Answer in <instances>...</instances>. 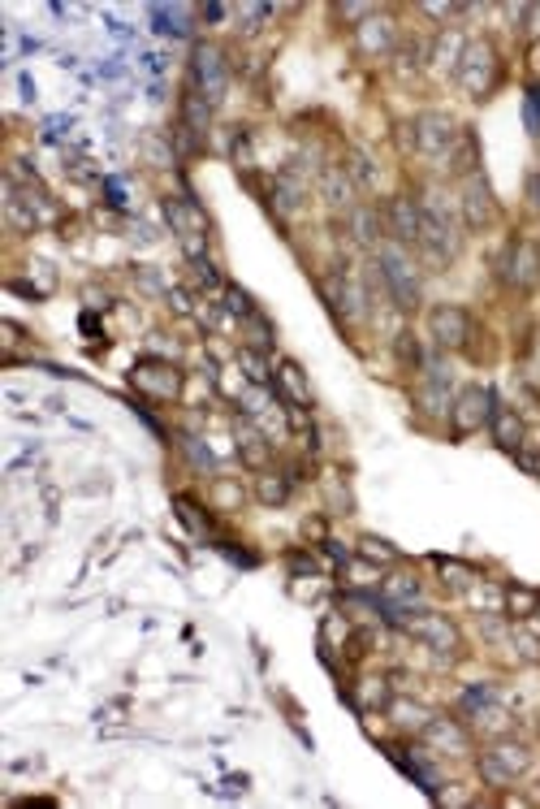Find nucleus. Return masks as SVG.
<instances>
[{"label": "nucleus", "instance_id": "1", "mask_svg": "<svg viewBox=\"0 0 540 809\" xmlns=\"http://www.w3.org/2000/svg\"><path fill=\"white\" fill-rule=\"evenodd\" d=\"M376 268H381V282H385L389 299L402 307V312H415L419 307V273L415 264L407 260V251L398 242H385L381 256H376Z\"/></svg>", "mask_w": 540, "mask_h": 809}, {"label": "nucleus", "instance_id": "2", "mask_svg": "<svg viewBox=\"0 0 540 809\" xmlns=\"http://www.w3.org/2000/svg\"><path fill=\"white\" fill-rule=\"evenodd\" d=\"M458 83H463V91H467L472 100H484V95L493 91V83H497V52H493V44H484V40L467 44L463 61H458Z\"/></svg>", "mask_w": 540, "mask_h": 809}, {"label": "nucleus", "instance_id": "3", "mask_svg": "<svg viewBox=\"0 0 540 809\" xmlns=\"http://www.w3.org/2000/svg\"><path fill=\"white\" fill-rule=\"evenodd\" d=\"M191 87L208 100V105H220V95L230 87V69H225V57H220V48L212 44H199L191 57Z\"/></svg>", "mask_w": 540, "mask_h": 809}, {"label": "nucleus", "instance_id": "4", "mask_svg": "<svg viewBox=\"0 0 540 809\" xmlns=\"http://www.w3.org/2000/svg\"><path fill=\"white\" fill-rule=\"evenodd\" d=\"M165 217L177 230V239L186 242L194 260H203V242H208V217L194 208L191 199H165Z\"/></svg>", "mask_w": 540, "mask_h": 809}, {"label": "nucleus", "instance_id": "5", "mask_svg": "<svg viewBox=\"0 0 540 809\" xmlns=\"http://www.w3.org/2000/svg\"><path fill=\"white\" fill-rule=\"evenodd\" d=\"M428 333L436 347L458 350V347H467V338H472V316L458 304H436L428 312Z\"/></svg>", "mask_w": 540, "mask_h": 809}, {"label": "nucleus", "instance_id": "6", "mask_svg": "<svg viewBox=\"0 0 540 809\" xmlns=\"http://www.w3.org/2000/svg\"><path fill=\"white\" fill-rule=\"evenodd\" d=\"M527 766H532V753H527L523 744H497V749H489V753L480 758V775H484L489 784L506 787V784H515Z\"/></svg>", "mask_w": 540, "mask_h": 809}, {"label": "nucleus", "instance_id": "7", "mask_svg": "<svg viewBox=\"0 0 540 809\" xmlns=\"http://www.w3.org/2000/svg\"><path fill=\"white\" fill-rule=\"evenodd\" d=\"M493 394L489 390H480V386H467V390H458V398H454V429L458 433H475V429H484L489 420H493Z\"/></svg>", "mask_w": 540, "mask_h": 809}, {"label": "nucleus", "instance_id": "8", "mask_svg": "<svg viewBox=\"0 0 540 809\" xmlns=\"http://www.w3.org/2000/svg\"><path fill=\"white\" fill-rule=\"evenodd\" d=\"M458 126H454L446 113H424V117H415V148L424 156H446L458 143Z\"/></svg>", "mask_w": 540, "mask_h": 809}, {"label": "nucleus", "instance_id": "9", "mask_svg": "<svg viewBox=\"0 0 540 809\" xmlns=\"http://www.w3.org/2000/svg\"><path fill=\"white\" fill-rule=\"evenodd\" d=\"M134 386L148 394V398H177L182 394V372L173 364H160V359H148L134 368Z\"/></svg>", "mask_w": 540, "mask_h": 809}, {"label": "nucleus", "instance_id": "10", "mask_svg": "<svg viewBox=\"0 0 540 809\" xmlns=\"http://www.w3.org/2000/svg\"><path fill=\"white\" fill-rule=\"evenodd\" d=\"M501 273H506V282L518 286V290H527V286L540 277V256L532 242H510V251H506V260H501Z\"/></svg>", "mask_w": 540, "mask_h": 809}, {"label": "nucleus", "instance_id": "11", "mask_svg": "<svg viewBox=\"0 0 540 809\" xmlns=\"http://www.w3.org/2000/svg\"><path fill=\"white\" fill-rule=\"evenodd\" d=\"M389 234H393V242L398 247H410V242H419V204L407 195H398V199H389Z\"/></svg>", "mask_w": 540, "mask_h": 809}, {"label": "nucleus", "instance_id": "12", "mask_svg": "<svg viewBox=\"0 0 540 809\" xmlns=\"http://www.w3.org/2000/svg\"><path fill=\"white\" fill-rule=\"evenodd\" d=\"M463 217L472 230H484L493 221V191L484 186V177H472L467 191H463Z\"/></svg>", "mask_w": 540, "mask_h": 809}, {"label": "nucleus", "instance_id": "13", "mask_svg": "<svg viewBox=\"0 0 540 809\" xmlns=\"http://www.w3.org/2000/svg\"><path fill=\"white\" fill-rule=\"evenodd\" d=\"M234 433H238V455L251 463L256 472H264V468H268V459H273V450H268V438L259 433L256 424H247V420H238Z\"/></svg>", "mask_w": 540, "mask_h": 809}, {"label": "nucleus", "instance_id": "14", "mask_svg": "<svg viewBox=\"0 0 540 809\" xmlns=\"http://www.w3.org/2000/svg\"><path fill=\"white\" fill-rule=\"evenodd\" d=\"M410 628H415V636H424V645L436 650V654H458V632H454L441 614H424V619L410 623Z\"/></svg>", "mask_w": 540, "mask_h": 809}, {"label": "nucleus", "instance_id": "15", "mask_svg": "<svg viewBox=\"0 0 540 809\" xmlns=\"http://www.w3.org/2000/svg\"><path fill=\"white\" fill-rule=\"evenodd\" d=\"M424 741L436 744V749H446V753H467V749H472L467 732H463L454 719H432L428 727H424Z\"/></svg>", "mask_w": 540, "mask_h": 809}, {"label": "nucleus", "instance_id": "16", "mask_svg": "<svg viewBox=\"0 0 540 809\" xmlns=\"http://www.w3.org/2000/svg\"><path fill=\"white\" fill-rule=\"evenodd\" d=\"M355 40H359V48H364L367 57H385L389 44H393V23H385V18H367V23L355 26Z\"/></svg>", "mask_w": 540, "mask_h": 809}, {"label": "nucleus", "instance_id": "17", "mask_svg": "<svg viewBox=\"0 0 540 809\" xmlns=\"http://www.w3.org/2000/svg\"><path fill=\"white\" fill-rule=\"evenodd\" d=\"M277 386H281V394H285L290 407H311V386H307V377H302V368L294 364V359H285V364L277 368Z\"/></svg>", "mask_w": 540, "mask_h": 809}, {"label": "nucleus", "instance_id": "18", "mask_svg": "<svg viewBox=\"0 0 540 809\" xmlns=\"http://www.w3.org/2000/svg\"><path fill=\"white\" fill-rule=\"evenodd\" d=\"M493 441L501 446V450H518L523 446V420H518V412H510V407H493Z\"/></svg>", "mask_w": 540, "mask_h": 809}, {"label": "nucleus", "instance_id": "19", "mask_svg": "<svg viewBox=\"0 0 540 809\" xmlns=\"http://www.w3.org/2000/svg\"><path fill=\"white\" fill-rule=\"evenodd\" d=\"M324 199L333 204V208H350L355 204V182H350V174L346 169H324Z\"/></svg>", "mask_w": 540, "mask_h": 809}, {"label": "nucleus", "instance_id": "20", "mask_svg": "<svg viewBox=\"0 0 540 809\" xmlns=\"http://www.w3.org/2000/svg\"><path fill=\"white\" fill-rule=\"evenodd\" d=\"M393 762L402 766V770H407L410 779H415V784L424 787V792H432V796H436V770H432L428 762H424V758H410L407 749H393Z\"/></svg>", "mask_w": 540, "mask_h": 809}, {"label": "nucleus", "instance_id": "21", "mask_svg": "<svg viewBox=\"0 0 540 809\" xmlns=\"http://www.w3.org/2000/svg\"><path fill=\"white\" fill-rule=\"evenodd\" d=\"M256 498L264 506H281L285 498H290V485H285V477H277V472L264 468V472L256 477Z\"/></svg>", "mask_w": 540, "mask_h": 809}, {"label": "nucleus", "instance_id": "22", "mask_svg": "<svg viewBox=\"0 0 540 809\" xmlns=\"http://www.w3.org/2000/svg\"><path fill=\"white\" fill-rule=\"evenodd\" d=\"M385 597H389V602H415V597H419V580L407 576V571H402V576H389V580H385Z\"/></svg>", "mask_w": 540, "mask_h": 809}, {"label": "nucleus", "instance_id": "23", "mask_svg": "<svg viewBox=\"0 0 540 809\" xmlns=\"http://www.w3.org/2000/svg\"><path fill=\"white\" fill-rule=\"evenodd\" d=\"M151 23L156 31H165V35H186L191 26H186V9H151Z\"/></svg>", "mask_w": 540, "mask_h": 809}, {"label": "nucleus", "instance_id": "24", "mask_svg": "<svg viewBox=\"0 0 540 809\" xmlns=\"http://www.w3.org/2000/svg\"><path fill=\"white\" fill-rule=\"evenodd\" d=\"M389 714H402V727H428L432 714L428 710H419V705H410V701H389Z\"/></svg>", "mask_w": 540, "mask_h": 809}, {"label": "nucleus", "instance_id": "25", "mask_svg": "<svg viewBox=\"0 0 540 809\" xmlns=\"http://www.w3.org/2000/svg\"><path fill=\"white\" fill-rule=\"evenodd\" d=\"M177 515H182V524L191 528L194 537H208V520L199 515V506H194L191 498H177Z\"/></svg>", "mask_w": 540, "mask_h": 809}, {"label": "nucleus", "instance_id": "26", "mask_svg": "<svg viewBox=\"0 0 540 809\" xmlns=\"http://www.w3.org/2000/svg\"><path fill=\"white\" fill-rule=\"evenodd\" d=\"M355 239L367 242V247L376 242V217H372L367 208H355Z\"/></svg>", "mask_w": 540, "mask_h": 809}, {"label": "nucleus", "instance_id": "27", "mask_svg": "<svg viewBox=\"0 0 540 809\" xmlns=\"http://www.w3.org/2000/svg\"><path fill=\"white\" fill-rule=\"evenodd\" d=\"M238 364L247 368V377H251L256 386H268V368H264V359H259L256 350H242V355H238Z\"/></svg>", "mask_w": 540, "mask_h": 809}, {"label": "nucleus", "instance_id": "28", "mask_svg": "<svg viewBox=\"0 0 540 809\" xmlns=\"http://www.w3.org/2000/svg\"><path fill=\"white\" fill-rule=\"evenodd\" d=\"M523 117H527V131L540 134V87L527 91V100H523Z\"/></svg>", "mask_w": 540, "mask_h": 809}, {"label": "nucleus", "instance_id": "29", "mask_svg": "<svg viewBox=\"0 0 540 809\" xmlns=\"http://www.w3.org/2000/svg\"><path fill=\"white\" fill-rule=\"evenodd\" d=\"M225 299H230V312H234V316H242V321H247V316H256L251 299H247V295H242L238 286H230V290H225Z\"/></svg>", "mask_w": 540, "mask_h": 809}, {"label": "nucleus", "instance_id": "30", "mask_svg": "<svg viewBox=\"0 0 540 809\" xmlns=\"http://www.w3.org/2000/svg\"><path fill=\"white\" fill-rule=\"evenodd\" d=\"M364 559H372V563H393L398 554L385 546V541H376V537H367L364 541Z\"/></svg>", "mask_w": 540, "mask_h": 809}, {"label": "nucleus", "instance_id": "31", "mask_svg": "<svg viewBox=\"0 0 540 809\" xmlns=\"http://www.w3.org/2000/svg\"><path fill=\"white\" fill-rule=\"evenodd\" d=\"M510 611H515V614H532V611H536V593L510 589Z\"/></svg>", "mask_w": 540, "mask_h": 809}, {"label": "nucleus", "instance_id": "32", "mask_svg": "<svg viewBox=\"0 0 540 809\" xmlns=\"http://www.w3.org/2000/svg\"><path fill=\"white\" fill-rule=\"evenodd\" d=\"M372 5H342V18H367Z\"/></svg>", "mask_w": 540, "mask_h": 809}]
</instances>
